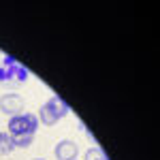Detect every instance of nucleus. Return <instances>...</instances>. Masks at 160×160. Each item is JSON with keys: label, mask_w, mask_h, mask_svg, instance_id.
Wrapping results in <instances>:
<instances>
[{"label": "nucleus", "mask_w": 160, "mask_h": 160, "mask_svg": "<svg viewBox=\"0 0 160 160\" xmlns=\"http://www.w3.org/2000/svg\"><path fill=\"white\" fill-rule=\"evenodd\" d=\"M26 79H28V71L22 62H17L11 56H4L0 60V86L15 90V88L24 86Z\"/></svg>", "instance_id": "f257e3e1"}, {"label": "nucleus", "mask_w": 160, "mask_h": 160, "mask_svg": "<svg viewBox=\"0 0 160 160\" xmlns=\"http://www.w3.org/2000/svg\"><path fill=\"white\" fill-rule=\"evenodd\" d=\"M68 113H71V107H68L66 100H62L60 96H51L49 100H45L41 105L37 118H38V124H43V126H56Z\"/></svg>", "instance_id": "f03ea898"}, {"label": "nucleus", "mask_w": 160, "mask_h": 160, "mask_svg": "<svg viewBox=\"0 0 160 160\" xmlns=\"http://www.w3.org/2000/svg\"><path fill=\"white\" fill-rule=\"evenodd\" d=\"M7 128H9V135L11 137H19V135H32L37 132L38 128V118L34 113H19V115H13L9 118V124H7Z\"/></svg>", "instance_id": "7ed1b4c3"}, {"label": "nucleus", "mask_w": 160, "mask_h": 160, "mask_svg": "<svg viewBox=\"0 0 160 160\" xmlns=\"http://www.w3.org/2000/svg\"><path fill=\"white\" fill-rule=\"evenodd\" d=\"M0 111L4 115H19L24 113V96H19L17 92H7L0 96Z\"/></svg>", "instance_id": "20e7f679"}, {"label": "nucleus", "mask_w": 160, "mask_h": 160, "mask_svg": "<svg viewBox=\"0 0 160 160\" xmlns=\"http://www.w3.org/2000/svg\"><path fill=\"white\" fill-rule=\"evenodd\" d=\"M53 154L58 160H77V154H79V145L71 141V139H62L56 143L53 148Z\"/></svg>", "instance_id": "39448f33"}, {"label": "nucleus", "mask_w": 160, "mask_h": 160, "mask_svg": "<svg viewBox=\"0 0 160 160\" xmlns=\"http://www.w3.org/2000/svg\"><path fill=\"white\" fill-rule=\"evenodd\" d=\"M15 145H13V139L9 132H0V156H9Z\"/></svg>", "instance_id": "423d86ee"}, {"label": "nucleus", "mask_w": 160, "mask_h": 160, "mask_svg": "<svg viewBox=\"0 0 160 160\" xmlns=\"http://www.w3.org/2000/svg\"><path fill=\"white\" fill-rule=\"evenodd\" d=\"M11 139H13V145L15 148H30L32 141H34L32 135H19V137H11Z\"/></svg>", "instance_id": "0eeeda50"}, {"label": "nucleus", "mask_w": 160, "mask_h": 160, "mask_svg": "<svg viewBox=\"0 0 160 160\" xmlns=\"http://www.w3.org/2000/svg\"><path fill=\"white\" fill-rule=\"evenodd\" d=\"M83 160H107V156H105V152L100 148H90L86 152V158Z\"/></svg>", "instance_id": "6e6552de"}, {"label": "nucleus", "mask_w": 160, "mask_h": 160, "mask_svg": "<svg viewBox=\"0 0 160 160\" xmlns=\"http://www.w3.org/2000/svg\"><path fill=\"white\" fill-rule=\"evenodd\" d=\"M32 160H43V158H32Z\"/></svg>", "instance_id": "1a4fd4ad"}]
</instances>
